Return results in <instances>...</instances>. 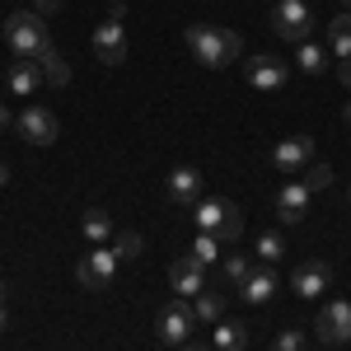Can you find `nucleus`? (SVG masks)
<instances>
[{
    "mask_svg": "<svg viewBox=\"0 0 351 351\" xmlns=\"http://www.w3.org/2000/svg\"><path fill=\"white\" fill-rule=\"evenodd\" d=\"M197 230H206V234H216L220 243H230V239L243 234V211L230 197H202V202H197Z\"/></svg>",
    "mask_w": 351,
    "mask_h": 351,
    "instance_id": "obj_3",
    "label": "nucleus"
},
{
    "mask_svg": "<svg viewBox=\"0 0 351 351\" xmlns=\"http://www.w3.org/2000/svg\"><path fill=\"white\" fill-rule=\"evenodd\" d=\"M347 206H351V188H347Z\"/></svg>",
    "mask_w": 351,
    "mask_h": 351,
    "instance_id": "obj_38",
    "label": "nucleus"
},
{
    "mask_svg": "<svg viewBox=\"0 0 351 351\" xmlns=\"http://www.w3.org/2000/svg\"><path fill=\"white\" fill-rule=\"evenodd\" d=\"M183 38H188V52L197 56L202 66H211V71L230 66V61L243 52L239 33H234V28H220V24H192V28H183Z\"/></svg>",
    "mask_w": 351,
    "mask_h": 351,
    "instance_id": "obj_1",
    "label": "nucleus"
},
{
    "mask_svg": "<svg viewBox=\"0 0 351 351\" xmlns=\"http://www.w3.org/2000/svg\"><path fill=\"white\" fill-rule=\"evenodd\" d=\"M117 248H104V243H94L89 253L80 258V267H75V276H80L89 291H108L112 286V276H117Z\"/></svg>",
    "mask_w": 351,
    "mask_h": 351,
    "instance_id": "obj_6",
    "label": "nucleus"
},
{
    "mask_svg": "<svg viewBox=\"0 0 351 351\" xmlns=\"http://www.w3.org/2000/svg\"><path fill=\"white\" fill-rule=\"evenodd\" d=\"M5 127H10V108H0V132H5Z\"/></svg>",
    "mask_w": 351,
    "mask_h": 351,
    "instance_id": "obj_34",
    "label": "nucleus"
},
{
    "mask_svg": "<svg viewBox=\"0 0 351 351\" xmlns=\"http://www.w3.org/2000/svg\"><path fill=\"white\" fill-rule=\"evenodd\" d=\"M80 230H84V239L89 243H108L112 239V216L108 211H99V206H89L80 220Z\"/></svg>",
    "mask_w": 351,
    "mask_h": 351,
    "instance_id": "obj_18",
    "label": "nucleus"
},
{
    "mask_svg": "<svg viewBox=\"0 0 351 351\" xmlns=\"http://www.w3.org/2000/svg\"><path fill=\"white\" fill-rule=\"evenodd\" d=\"M220 271H225L234 286H243V281H248V271H253V263H248L243 253H225V258H220Z\"/></svg>",
    "mask_w": 351,
    "mask_h": 351,
    "instance_id": "obj_26",
    "label": "nucleus"
},
{
    "mask_svg": "<svg viewBox=\"0 0 351 351\" xmlns=\"http://www.w3.org/2000/svg\"><path fill=\"white\" fill-rule=\"evenodd\" d=\"M19 136H24L28 145H52L56 136H61V122H56L43 104H28V108L19 112Z\"/></svg>",
    "mask_w": 351,
    "mask_h": 351,
    "instance_id": "obj_10",
    "label": "nucleus"
},
{
    "mask_svg": "<svg viewBox=\"0 0 351 351\" xmlns=\"http://www.w3.org/2000/svg\"><path fill=\"white\" fill-rule=\"evenodd\" d=\"M304 183H309V188H328V183H332V169H328V164H309V169H304Z\"/></svg>",
    "mask_w": 351,
    "mask_h": 351,
    "instance_id": "obj_29",
    "label": "nucleus"
},
{
    "mask_svg": "<svg viewBox=\"0 0 351 351\" xmlns=\"http://www.w3.org/2000/svg\"><path fill=\"white\" fill-rule=\"evenodd\" d=\"M202 263H192V258H178V263H169V291H178V300H197L206 286H202Z\"/></svg>",
    "mask_w": 351,
    "mask_h": 351,
    "instance_id": "obj_14",
    "label": "nucleus"
},
{
    "mask_svg": "<svg viewBox=\"0 0 351 351\" xmlns=\"http://www.w3.org/2000/svg\"><path fill=\"white\" fill-rule=\"evenodd\" d=\"M192 328H197V314H192L188 300H169L160 309V319H155V332H160L164 347H188Z\"/></svg>",
    "mask_w": 351,
    "mask_h": 351,
    "instance_id": "obj_5",
    "label": "nucleus"
},
{
    "mask_svg": "<svg viewBox=\"0 0 351 351\" xmlns=\"http://www.w3.org/2000/svg\"><path fill=\"white\" fill-rule=\"evenodd\" d=\"M243 347H248L243 324H225V319H220L216 324V351H243Z\"/></svg>",
    "mask_w": 351,
    "mask_h": 351,
    "instance_id": "obj_22",
    "label": "nucleus"
},
{
    "mask_svg": "<svg viewBox=\"0 0 351 351\" xmlns=\"http://www.w3.org/2000/svg\"><path fill=\"white\" fill-rule=\"evenodd\" d=\"M38 71H43V80H52V84H71V66H66V56L56 47H47L38 56Z\"/></svg>",
    "mask_w": 351,
    "mask_h": 351,
    "instance_id": "obj_20",
    "label": "nucleus"
},
{
    "mask_svg": "<svg viewBox=\"0 0 351 351\" xmlns=\"http://www.w3.org/2000/svg\"><path fill=\"white\" fill-rule=\"evenodd\" d=\"M342 117H347V127H351V104H347V112H342Z\"/></svg>",
    "mask_w": 351,
    "mask_h": 351,
    "instance_id": "obj_35",
    "label": "nucleus"
},
{
    "mask_svg": "<svg viewBox=\"0 0 351 351\" xmlns=\"http://www.w3.org/2000/svg\"><path fill=\"white\" fill-rule=\"evenodd\" d=\"M304 347H309V337H304V328H300V324L281 328L276 342H271V351H304Z\"/></svg>",
    "mask_w": 351,
    "mask_h": 351,
    "instance_id": "obj_27",
    "label": "nucleus"
},
{
    "mask_svg": "<svg viewBox=\"0 0 351 351\" xmlns=\"http://www.w3.org/2000/svg\"><path fill=\"white\" fill-rule=\"evenodd\" d=\"M281 253H286V239H281L276 230H263V234H258V258H263V263H281Z\"/></svg>",
    "mask_w": 351,
    "mask_h": 351,
    "instance_id": "obj_25",
    "label": "nucleus"
},
{
    "mask_svg": "<svg viewBox=\"0 0 351 351\" xmlns=\"http://www.w3.org/2000/svg\"><path fill=\"white\" fill-rule=\"evenodd\" d=\"M112 248H117V258H136V253L145 248V239H141L136 230H122V234L112 239Z\"/></svg>",
    "mask_w": 351,
    "mask_h": 351,
    "instance_id": "obj_28",
    "label": "nucleus"
},
{
    "mask_svg": "<svg viewBox=\"0 0 351 351\" xmlns=\"http://www.w3.org/2000/svg\"><path fill=\"white\" fill-rule=\"evenodd\" d=\"M286 80H291V66H286V61H276V56H253V61H248V84H253V89L271 94V89H281Z\"/></svg>",
    "mask_w": 351,
    "mask_h": 351,
    "instance_id": "obj_12",
    "label": "nucleus"
},
{
    "mask_svg": "<svg viewBox=\"0 0 351 351\" xmlns=\"http://www.w3.org/2000/svg\"><path fill=\"white\" fill-rule=\"evenodd\" d=\"M202 173L192 169V164H183V169H173L169 178H164V192H169V202H178V206H192V202H202Z\"/></svg>",
    "mask_w": 351,
    "mask_h": 351,
    "instance_id": "obj_13",
    "label": "nucleus"
},
{
    "mask_svg": "<svg viewBox=\"0 0 351 351\" xmlns=\"http://www.w3.org/2000/svg\"><path fill=\"white\" fill-rule=\"evenodd\" d=\"M94 56H99L104 66H122V61H127V28L117 24V19L94 28Z\"/></svg>",
    "mask_w": 351,
    "mask_h": 351,
    "instance_id": "obj_11",
    "label": "nucleus"
},
{
    "mask_svg": "<svg viewBox=\"0 0 351 351\" xmlns=\"http://www.w3.org/2000/svg\"><path fill=\"white\" fill-rule=\"evenodd\" d=\"M5 43H10V52L19 56V61H38V56L52 47V33H47L38 10H14L5 19Z\"/></svg>",
    "mask_w": 351,
    "mask_h": 351,
    "instance_id": "obj_2",
    "label": "nucleus"
},
{
    "mask_svg": "<svg viewBox=\"0 0 351 351\" xmlns=\"http://www.w3.org/2000/svg\"><path fill=\"white\" fill-rule=\"evenodd\" d=\"M271 295H276V271H271V267H253V271H248V281L239 286V300H243V304H267Z\"/></svg>",
    "mask_w": 351,
    "mask_h": 351,
    "instance_id": "obj_16",
    "label": "nucleus"
},
{
    "mask_svg": "<svg viewBox=\"0 0 351 351\" xmlns=\"http://www.w3.org/2000/svg\"><path fill=\"white\" fill-rule=\"evenodd\" d=\"M328 52L351 61V14H337V19L328 24Z\"/></svg>",
    "mask_w": 351,
    "mask_h": 351,
    "instance_id": "obj_19",
    "label": "nucleus"
},
{
    "mask_svg": "<svg viewBox=\"0 0 351 351\" xmlns=\"http://www.w3.org/2000/svg\"><path fill=\"white\" fill-rule=\"evenodd\" d=\"M192 314H197V324H220V314H225V300L216 291H202V295L192 300Z\"/></svg>",
    "mask_w": 351,
    "mask_h": 351,
    "instance_id": "obj_21",
    "label": "nucleus"
},
{
    "mask_svg": "<svg viewBox=\"0 0 351 351\" xmlns=\"http://www.w3.org/2000/svg\"><path fill=\"white\" fill-rule=\"evenodd\" d=\"M178 351H197V347H178Z\"/></svg>",
    "mask_w": 351,
    "mask_h": 351,
    "instance_id": "obj_37",
    "label": "nucleus"
},
{
    "mask_svg": "<svg viewBox=\"0 0 351 351\" xmlns=\"http://www.w3.org/2000/svg\"><path fill=\"white\" fill-rule=\"evenodd\" d=\"M324 66H328V52L319 43H300V71H304V75H319Z\"/></svg>",
    "mask_w": 351,
    "mask_h": 351,
    "instance_id": "obj_24",
    "label": "nucleus"
},
{
    "mask_svg": "<svg viewBox=\"0 0 351 351\" xmlns=\"http://www.w3.org/2000/svg\"><path fill=\"white\" fill-rule=\"evenodd\" d=\"M309 197H314V188H309L304 178L281 183V188H276V220H281V225H300V220L309 216Z\"/></svg>",
    "mask_w": 351,
    "mask_h": 351,
    "instance_id": "obj_8",
    "label": "nucleus"
},
{
    "mask_svg": "<svg viewBox=\"0 0 351 351\" xmlns=\"http://www.w3.org/2000/svg\"><path fill=\"white\" fill-rule=\"evenodd\" d=\"M5 183H10V169H5V160H0V188H5Z\"/></svg>",
    "mask_w": 351,
    "mask_h": 351,
    "instance_id": "obj_32",
    "label": "nucleus"
},
{
    "mask_svg": "<svg viewBox=\"0 0 351 351\" xmlns=\"http://www.w3.org/2000/svg\"><path fill=\"white\" fill-rule=\"evenodd\" d=\"M337 80H342V84L351 89V61H342V66H337Z\"/></svg>",
    "mask_w": 351,
    "mask_h": 351,
    "instance_id": "obj_31",
    "label": "nucleus"
},
{
    "mask_svg": "<svg viewBox=\"0 0 351 351\" xmlns=\"http://www.w3.org/2000/svg\"><path fill=\"white\" fill-rule=\"evenodd\" d=\"M314 337H319V342H328V347H342V342H351V304H347V300H332V304H324V314L314 319Z\"/></svg>",
    "mask_w": 351,
    "mask_h": 351,
    "instance_id": "obj_7",
    "label": "nucleus"
},
{
    "mask_svg": "<svg viewBox=\"0 0 351 351\" xmlns=\"http://www.w3.org/2000/svg\"><path fill=\"white\" fill-rule=\"evenodd\" d=\"M5 295H10V291H5V281H0V300H5Z\"/></svg>",
    "mask_w": 351,
    "mask_h": 351,
    "instance_id": "obj_36",
    "label": "nucleus"
},
{
    "mask_svg": "<svg viewBox=\"0 0 351 351\" xmlns=\"http://www.w3.org/2000/svg\"><path fill=\"white\" fill-rule=\"evenodd\" d=\"M328 281H332V267H328V263H300L295 276H291V286H295V295H300V300L324 295Z\"/></svg>",
    "mask_w": 351,
    "mask_h": 351,
    "instance_id": "obj_15",
    "label": "nucleus"
},
{
    "mask_svg": "<svg viewBox=\"0 0 351 351\" xmlns=\"http://www.w3.org/2000/svg\"><path fill=\"white\" fill-rule=\"evenodd\" d=\"M271 164H276L281 173H304V169L314 164V136H286V141H276Z\"/></svg>",
    "mask_w": 351,
    "mask_h": 351,
    "instance_id": "obj_9",
    "label": "nucleus"
},
{
    "mask_svg": "<svg viewBox=\"0 0 351 351\" xmlns=\"http://www.w3.org/2000/svg\"><path fill=\"white\" fill-rule=\"evenodd\" d=\"M188 258H192V263H202V267H211V263H220V239L202 230V234H197V243H192V253H188Z\"/></svg>",
    "mask_w": 351,
    "mask_h": 351,
    "instance_id": "obj_23",
    "label": "nucleus"
},
{
    "mask_svg": "<svg viewBox=\"0 0 351 351\" xmlns=\"http://www.w3.org/2000/svg\"><path fill=\"white\" fill-rule=\"evenodd\" d=\"M5 84H10V94H19V99H28L38 84H43V71H38V61H19V66H10V75H5Z\"/></svg>",
    "mask_w": 351,
    "mask_h": 351,
    "instance_id": "obj_17",
    "label": "nucleus"
},
{
    "mask_svg": "<svg viewBox=\"0 0 351 351\" xmlns=\"http://www.w3.org/2000/svg\"><path fill=\"white\" fill-rule=\"evenodd\" d=\"M271 28H276V38H286V43H309V33H314V10L304 5V0H276V10H271Z\"/></svg>",
    "mask_w": 351,
    "mask_h": 351,
    "instance_id": "obj_4",
    "label": "nucleus"
},
{
    "mask_svg": "<svg viewBox=\"0 0 351 351\" xmlns=\"http://www.w3.org/2000/svg\"><path fill=\"white\" fill-rule=\"evenodd\" d=\"M342 5H347V10H351V0H342Z\"/></svg>",
    "mask_w": 351,
    "mask_h": 351,
    "instance_id": "obj_39",
    "label": "nucleus"
},
{
    "mask_svg": "<svg viewBox=\"0 0 351 351\" xmlns=\"http://www.w3.org/2000/svg\"><path fill=\"white\" fill-rule=\"evenodd\" d=\"M33 5H38V14H52V10H61L66 0H33Z\"/></svg>",
    "mask_w": 351,
    "mask_h": 351,
    "instance_id": "obj_30",
    "label": "nucleus"
},
{
    "mask_svg": "<svg viewBox=\"0 0 351 351\" xmlns=\"http://www.w3.org/2000/svg\"><path fill=\"white\" fill-rule=\"evenodd\" d=\"M5 319H10V309H5V300H0V332H5Z\"/></svg>",
    "mask_w": 351,
    "mask_h": 351,
    "instance_id": "obj_33",
    "label": "nucleus"
}]
</instances>
